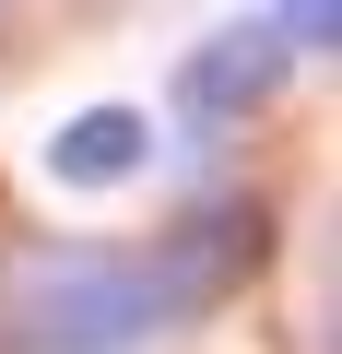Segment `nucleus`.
Returning <instances> with one entry per match:
<instances>
[{
  "label": "nucleus",
  "instance_id": "3",
  "mask_svg": "<svg viewBox=\"0 0 342 354\" xmlns=\"http://www.w3.org/2000/svg\"><path fill=\"white\" fill-rule=\"evenodd\" d=\"M142 165H153V118L142 106H83L48 142V177H59V189H118V177H142Z\"/></svg>",
  "mask_w": 342,
  "mask_h": 354
},
{
  "label": "nucleus",
  "instance_id": "2",
  "mask_svg": "<svg viewBox=\"0 0 342 354\" xmlns=\"http://www.w3.org/2000/svg\"><path fill=\"white\" fill-rule=\"evenodd\" d=\"M283 71H295L283 24L248 12V24H225V36H201V48L178 59V106H189L201 130H236V118H260V106L283 95Z\"/></svg>",
  "mask_w": 342,
  "mask_h": 354
},
{
  "label": "nucleus",
  "instance_id": "1",
  "mask_svg": "<svg viewBox=\"0 0 342 354\" xmlns=\"http://www.w3.org/2000/svg\"><path fill=\"white\" fill-rule=\"evenodd\" d=\"M165 319H189L178 260L153 248H0V354H142Z\"/></svg>",
  "mask_w": 342,
  "mask_h": 354
},
{
  "label": "nucleus",
  "instance_id": "4",
  "mask_svg": "<svg viewBox=\"0 0 342 354\" xmlns=\"http://www.w3.org/2000/svg\"><path fill=\"white\" fill-rule=\"evenodd\" d=\"M272 24H283V48H330L342 36V0H272Z\"/></svg>",
  "mask_w": 342,
  "mask_h": 354
}]
</instances>
